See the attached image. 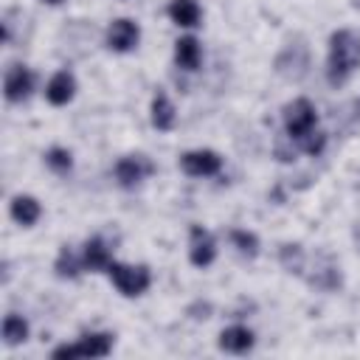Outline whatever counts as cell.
Wrapping results in <instances>:
<instances>
[{"label": "cell", "instance_id": "obj_12", "mask_svg": "<svg viewBox=\"0 0 360 360\" xmlns=\"http://www.w3.org/2000/svg\"><path fill=\"white\" fill-rule=\"evenodd\" d=\"M8 214H11V219H14L17 225L31 228V225L42 217V205H39V200L31 197V194H14L11 202H8Z\"/></svg>", "mask_w": 360, "mask_h": 360}, {"label": "cell", "instance_id": "obj_15", "mask_svg": "<svg viewBox=\"0 0 360 360\" xmlns=\"http://www.w3.org/2000/svg\"><path fill=\"white\" fill-rule=\"evenodd\" d=\"M202 62V48L194 37H180L174 42V65L183 70H197Z\"/></svg>", "mask_w": 360, "mask_h": 360}, {"label": "cell", "instance_id": "obj_2", "mask_svg": "<svg viewBox=\"0 0 360 360\" xmlns=\"http://www.w3.org/2000/svg\"><path fill=\"white\" fill-rule=\"evenodd\" d=\"M281 121H284V132H287V138L301 141L304 135H309V132L315 129L318 110H315V104H312L309 98L298 96V98H292V101L284 104V110H281Z\"/></svg>", "mask_w": 360, "mask_h": 360}, {"label": "cell", "instance_id": "obj_8", "mask_svg": "<svg viewBox=\"0 0 360 360\" xmlns=\"http://www.w3.org/2000/svg\"><path fill=\"white\" fill-rule=\"evenodd\" d=\"M34 90V73L25 65H8L3 76V96L8 104H22Z\"/></svg>", "mask_w": 360, "mask_h": 360}, {"label": "cell", "instance_id": "obj_22", "mask_svg": "<svg viewBox=\"0 0 360 360\" xmlns=\"http://www.w3.org/2000/svg\"><path fill=\"white\" fill-rule=\"evenodd\" d=\"M42 158H45V166H48L53 174H68V172L73 169V155H70V149H65V146H51Z\"/></svg>", "mask_w": 360, "mask_h": 360}, {"label": "cell", "instance_id": "obj_18", "mask_svg": "<svg viewBox=\"0 0 360 360\" xmlns=\"http://www.w3.org/2000/svg\"><path fill=\"white\" fill-rule=\"evenodd\" d=\"M82 270H84L82 256H76L70 245H62V248H59V256H56V262H53V273H56L59 278H79Z\"/></svg>", "mask_w": 360, "mask_h": 360}, {"label": "cell", "instance_id": "obj_10", "mask_svg": "<svg viewBox=\"0 0 360 360\" xmlns=\"http://www.w3.org/2000/svg\"><path fill=\"white\" fill-rule=\"evenodd\" d=\"M76 96V76L70 70H59L51 76V82L45 84V98L53 107H65L68 101H73Z\"/></svg>", "mask_w": 360, "mask_h": 360}, {"label": "cell", "instance_id": "obj_4", "mask_svg": "<svg viewBox=\"0 0 360 360\" xmlns=\"http://www.w3.org/2000/svg\"><path fill=\"white\" fill-rule=\"evenodd\" d=\"M112 343L115 338L110 332H90V335H82L76 343H62L51 352L53 360L59 357H107L112 352Z\"/></svg>", "mask_w": 360, "mask_h": 360}, {"label": "cell", "instance_id": "obj_21", "mask_svg": "<svg viewBox=\"0 0 360 360\" xmlns=\"http://www.w3.org/2000/svg\"><path fill=\"white\" fill-rule=\"evenodd\" d=\"M228 239H231V245L236 248L239 256H245V259H256V256H259V236H256L253 231L233 228V231L228 233Z\"/></svg>", "mask_w": 360, "mask_h": 360}, {"label": "cell", "instance_id": "obj_17", "mask_svg": "<svg viewBox=\"0 0 360 360\" xmlns=\"http://www.w3.org/2000/svg\"><path fill=\"white\" fill-rule=\"evenodd\" d=\"M166 11H169L172 22L180 28H194V25H200V17H202L197 0H172Z\"/></svg>", "mask_w": 360, "mask_h": 360}, {"label": "cell", "instance_id": "obj_24", "mask_svg": "<svg viewBox=\"0 0 360 360\" xmlns=\"http://www.w3.org/2000/svg\"><path fill=\"white\" fill-rule=\"evenodd\" d=\"M42 3H45V6H62L65 0H42Z\"/></svg>", "mask_w": 360, "mask_h": 360}, {"label": "cell", "instance_id": "obj_16", "mask_svg": "<svg viewBox=\"0 0 360 360\" xmlns=\"http://www.w3.org/2000/svg\"><path fill=\"white\" fill-rule=\"evenodd\" d=\"M307 281L318 290H335V287H340V267L332 262V256L321 253V264L315 262V276H309Z\"/></svg>", "mask_w": 360, "mask_h": 360}, {"label": "cell", "instance_id": "obj_5", "mask_svg": "<svg viewBox=\"0 0 360 360\" xmlns=\"http://www.w3.org/2000/svg\"><path fill=\"white\" fill-rule=\"evenodd\" d=\"M155 172V163L146 158V155H124V158H118L115 160V166H112V174H115V183L121 186V188H135V186H141L149 174Z\"/></svg>", "mask_w": 360, "mask_h": 360}, {"label": "cell", "instance_id": "obj_1", "mask_svg": "<svg viewBox=\"0 0 360 360\" xmlns=\"http://www.w3.org/2000/svg\"><path fill=\"white\" fill-rule=\"evenodd\" d=\"M360 68V37L349 28H338L329 37V53H326V79L332 87H340L352 79V73Z\"/></svg>", "mask_w": 360, "mask_h": 360}, {"label": "cell", "instance_id": "obj_6", "mask_svg": "<svg viewBox=\"0 0 360 360\" xmlns=\"http://www.w3.org/2000/svg\"><path fill=\"white\" fill-rule=\"evenodd\" d=\"M138 42H141V28H138L135 20L118 17V20H112V22L107 25L104 45H107L110 51H115V53H129V51L138 48Z\"/></svg>", "mask_w": 360, "mask_h": 360}, {"label": "cell", "instance_id": "obj_11", "mask_svg": "<svg viewBox=\"0 0 360 360\" xmlns=\"http://www.w3.org/2000/svg\"><path fill=\"white\" fill-rule=\"evenodd\" d=\"M253 343H256V335L248 326H242V323H233V326L222 329L219 340H217V346L222 352H228V354H245V352L253 349Z\"/></svg>", "mask_w": 360, "mask_h": 360}, {"label": "cell", "instance_id": "obj_13", "mask_svg": "<svg viewBox=\"0 0 360 360\" xmlns=\"http://www.w3.org/2000/svg\"><path fill=\"white\" fill-rule=\"evenodd\" d=\"M82 262H84V270H93V273L104 270V273H107V267H110V262H112L107 242H104L101 236H90V239L82 245Z\"/></svg>", "mask_w": 360, "mask_h": 360}, {"label": "cell", "instance_id": "obj_7", "mask_svg": "<svg viewBox=\"0 0 360 360\" xmlns=\"http://www.w3.org/2000/svg\"><path fill=\"white\" fill-rule=\"evenodd\" d=\"M180 169L188 177H214L222 172V158L214 149H191L180 155Z\"/></svg>", "mask_w": 360, "mask_h": 360}, {"label": "cell", "instance_id": "obj_23", "mask_svg": "<svg viewBox=\"0 0 360 360\" xmlns=\"http://www.w3.org/2000/svg\"><path fill=\"white\" fill-rule=\"evenodd\" d=\"M323 146H326V132H315V129L298 141V149L307 152V155H321Z\"/></svg>", "mask_w": 360, "mask_h": 360}, {"label": "cell", "instance_id": "obj_20", "mask_svg": "<svg viewBox=\"0 0 360 360\" xmlns=\"http://www.w3.org/2000/svg\"><path fill=\"white\" fill-rule=\"evenodd\" d=\"M28 340V321L17 312H8L3 318V343L6 346H20Z\"/></svg>", "mask_w": 360, "mask_h": 360}, {"label": "cell", "instance_id": "obj_3", "mask_svg": "<svg viewBox=\"0 0 360 360\" xmlns=\"http://www.w3.org/2000/svg\"><path fill=\"white\" fill-rule=\"evenodd\" d=\"M107 276L112 278V284L118 287L121 295L127 298H135V295H143L152 284V270L146 264H121V262H110L107 267Z\"/></svg>", "mask_w": 360, "mask_h": 360}, {"label": "cell", "instance_id": "obj_14", "mask_svg": "<svg viewBox=\"0 0 360 360\" xmlns=\"http://www.w3.org/2000/svg\"><path fill=\"white\" fill-rule=\"evenodd\" d=\"M174 118H177V112H174L172 98H169L163 90H158V93L152 96V107H149V121H152V127H155L158 132H169V129L174 127Z\"/></svg>", "mask_w": 360, "mask_h": 360}, {"label": "cell", "instance_id": "obj_19", "mask_svg": "<svg viewBox=\"0 0 360 360\" xmlns=\"http://www.w3.org/2000/svg\"><path fill=\"white\" fill-rule=\"evenodd\" d=\"M278 262L287 273H295V276H304V267H307V256H304V248L298 242H284L278 248Z\"/></svg>", "mask_w": 360, "mask_h": 360}, {"label": "cell", "instance_id": "obj_9", "mask_svg": "<svg viewBox=\"0 0 360 360\" xmlns=\"http://www.w3.org/2000/svg\"><path fill=\"white\" fill-rule=\"evenodd\" d=\"M217 259V239L211 236L208 228L202 225H191L188 231V262L194 267H208Z\"/></svg>", "mask_w": 360, "mask_h": 360}]
</instances>
